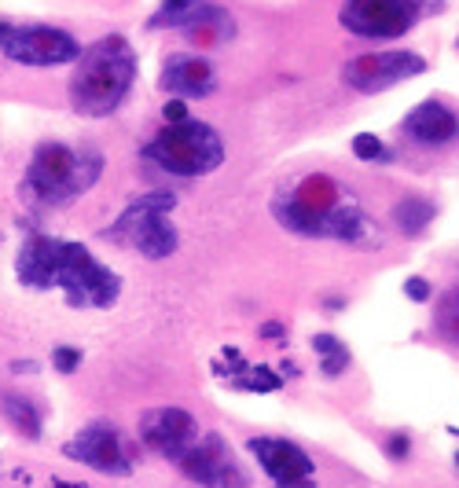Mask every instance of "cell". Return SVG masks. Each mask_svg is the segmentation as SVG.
<instances>
[{
  "mask_svg": "<svg viewBox=\"0 0 459 488\" xmlns=\"http://www.w3.org/2000/svg\"><path fill=\"white\" fill-rule=\"evenodd\" d=\"M273 214L287 231L305 239H342V242L368 247L375 235V224L360 214L357 202L342 198V187L324 173L301 180L294 195L276 198Z\"/></svg>",
  "mask_w": 459,
  "mask_h": 488,
  "instance_id": "obj_1",
  "label": "cell"
},
{
  "mask_svg": "<svg viewBox=\"0 0 459 488\" xmlns=\"http://www.w3.org/2000/svg\"><path fill=\"white\" fill-rule=\"evenodd\" d=\"M136 77V52L126 37H100L78 56L70 77V107L85 118H107L122 107Z\"/></svg>",
  "mask_w": 459,
  "mask_h": 488,
  "instance_id": "obj_2",
  "label": "cell"
},
{
  "mask_svg": "<svg viewBox=\"0 0 459 488\" xmlns=\"http://www.w3.org/2000/svg\"><path fill=\"white\" fill-rule=\"evenodd\" d=\"M103 173V158L92 147H66L59 140H48L33 151L22 195L41 202V206H66L78 195H85Z\"/></svg>",
  "mask_w": 459,
  "mask_h": 488,
  "instance_id": "obj_3",
  "label": "cell"
},
{
  "mask_svg": "<svg viewBox=\"0 0 459 488\" xmlns=\"http://www.w3.org/2000/svg\"><path fill=\"white\" fill-rule=\"evenodd\" d=\"M173 206H177V198L166 191L140 195L126 206V214L107 228V239L140 250L147 261H162V257L177 254V247H180V235L169 224Z\"/></svg>",
  "mask_w": 459,
  "mask_h": 488,
  "instance_id": "obj_4",
  "label": "cell"
},
{
  "mask_svg": "<svg viewBox=\"0 0 459 488\" xmlns=\"http://www.w3.org/2000/svg\"><path fill=\"white\" fill-rule=\"evenodd\" d=\"M143 154L173 177H206L224 161V140L206 121H180L166 126L143 147Z\"/></svg>",
  "mask_w": 459,
  "mask_h": 488,
  "instance_id": "obj_5",
  "label": "cell"
},
{
  "mask_svg": "<svg viewBox=\"0 0 459 488\" xmlns=\"http://www.w3.org/2000/svg\"><path fill=\"white\" fill-rule=\"evenodd\" d=\"M56 287L74 309H110L122 294V275L100 265L82 242H63Z\"/></svg>",
  "mask_w": 459,
  "mask_h": 488,
  "instance_id": "obj_6",
  "label": "cell"
},
{
  "mask_svg": "<svg viewBox=\"0 0 459 488\" xmlns=\"http://www.w3.org/2000/svg\"><path fill=\"white\" fill-rule=\"evenodd\" d=\"M0 52L22 66H66L78 63L82 45L56 26H12L0 22Z\"/></svg>",
  "mask_w": 459,
  "mask_h": 488,
  "instance_id": "obj_7",
  "label": "cell"
},
{
  "mask_svg": "<svg viewBox=\"0 0 459 488\" xmlns=\"http://www.w3.org/2000/svg\"><path fill=\"white\" fill-rule=\"evenodd\" d=\"M338 22L353 37L394 40L419 22V4L415 0H346L338 12Z\"/></svg>",
  "mask_w": 459,
  "mask_h": 488,
  "instance_id": "obj_8",
  "label": "cell"
},
{
  "mask_svg": "<svg viewBox=\"0 0 459 488\" xmlns=\"http://www.w3.org/2000/svg\"><path fill=\"white\" fill-rule=\"evenodd\" d=\"M63 456L78 459V463H85L100 474H110V477L133 474V444L122 437L118 426H110V423H89L82 433H74L63 444Z\"/></svg>",
  "mask_w": 459,
  "mask_h": 488,
  "instance_id": "obj_9",
  "label": "cell"
},
{
  "mask_svg": "<svg viewBox=\"0 0 459 488\" xmlns=\"http://www.w3.org/2000/svg\"><path fill=\"white\" fill-rule=\"evenodd\" d=\"M177 466L203 488H247L250 477L236 463L232 449L224 444L221 433H199L195 444L177 459Z\"/></svg>",
  "mask_w": 459,
  "mask_h": 488,
  "instance_id": "obj_10",
  "label": "cell"
},
{
  "mask_svg": "<svg viewBox=\"0 0 459 488\" xmlns=\"http://www.w3.org/2000/svg\"><path fill=\"white\" fill-rule=\"evenodd\" d=\"M423 70H427V59L419 52H368V56H357L342 66V81H346L350 89L371 96V92L394 89L397 81L419 77Z\"/></svg>",
  "mask_w": 459,
  "mask_h": 488,
  "instance_id": "obj_11",
  "label": "cell"
},
{
  "mask_svg": "<svg viewBox=\"0 0 459 488\" xmlns=\"http://www.w3.org/2000/svg\"><path fill=\"white\" fill-rule=\"evenodd\" d=\"M199 437V423L184 408H155L140 419V440L166 459H180Z\"/></svg>",
  "mask_w": 459,
  "mask_h": 488,
  "instance_id": "obj_12",
  "label": "cell"
},
{
  "mask_svg": "<svg viewBox=\"0 0 459 488\" xmlns=\"http://www.w3.org/2000/svg\"><path fill=\"white\" fill-rule=\"evenodd\" d=\"M59 257H63V239L30 235L19 250V261H15L19 283L30 291H52L56 275H59Z\"/></svg>",
  "mask_w": 459,
  "mask_h": 488,
  "instance_id": "obj_13",
  "label": "cell"
},
{
  "mask_svg": "<svg viewBox=\"0 0 459 488\" xmlns=\"http://www.w3.org/2000/svg\"><path fill=\"white\" fill-rule=\"evenodd\" d=\"M247 449L254 452V459L261 463V470L269 474L276 484L313 477V459L305 456L298 444H290L283 437H250Z\"/></svg>",
  "mask_w": 459,
  "mask_h": 488,
  "instance_id": "obj_14",
  "label": "cell"
},
{
  "mask_svg": "<svg viewBox=\"0 0 459 488\" xmlns=\"http://www.w3.org/2000/svg\"><path fill=\"white\" fill-rule=\"evenodd\" d=\"M159 85L173 96V100H203L217 89V74L206 59L199 56H173L166 66H162V77Z\"/></svg>",
  "mask_w": 459,
  "mask_h": 488,
  "instance_id": "obj_15",
  "label": "cell"
},
{
  "mask_svg": "<svg viewBox=\"0 0 459 488\" xmlns=\"http://www.w3.org/2000/svg\"><path fill=\"white\" fill-rule=\"evenodd\" d=\"M404 133H408L411 140H419V144L437 147V144H448V140L459 133V121H455V114H452L445 103L427 100V103H419V107L404 118Z\"/></svg>",
  "mask_w": 459,
  "mask_h": 488,
  "instance_id": "obj_16",
  "label": "cell"
},
{
  "mask_svg": "<svg viewBox=\"0 0 459 488\" xmlns=\"http://www.w3.org/2000/svg\"><path fill=\"white\" fill-rule=\"evenodd\" d=\"M0 412H4V419L26 437V440H41L45 433V415L41 408L33 404V396L19 393V389H4L0 393Z\"/></svg>",
  "mask_w": 459,
  "mask_h": 488,
  "instance_id": "obj_17",
  "label": "cell"
},
{
  "mask_svg": "<svg viewBox=\"0 0 459 488\" xmlns=\"http://www.w3.org/2000/svg\"><path fill=\"white\" fill-rule=\"evenodd\" d=\"M430 221H434V202H430V198L408 195V198H401L397 206H394V224H397L408 239L423 235V228H427Z\"/></svg>",
  "mask_w": 459,
  "mask_h": 488,
  "instance_id": "obj_18",
  "label": "cell"
},
{
  "mask_svg": "<svg viewBox=\"0 0 459 488\" xmlns=\"http://www.w3.org/2000/svg\"><path fill=\"white\" fill-rule=\"evenodd\" d=\"M434 327L448 345H459V287L448 291L437 301V316H434Z\"/></svg>",
  "mask_w": 459,
  "mask_h": 488,
  "instance_id": "obj_19",
  "label": "cell"
},
{
  "mask_svg": "<svg viewBox=\"0 0 459 488\" xmlns=\"http://www.w3.org/2000/svg\"><path fill=\"white\" fill-rule=\"evenodd\" d=\"M228 382H232L236 389H250V393H273V389L283 386V379L273 368H243L239 375H232Z\"/></svg>",
  "mask_w": 459,
  "mask_h": 488,
  "instance_id": "obj_20",
  "label": "cell"
},
{
  "mask_svg": "<svg viewBox=\"0 0 459 488\" xmlns=\"http://www.w3.org/2000/svg\"><path fill=\"white\" fill-rule=\"evenodd\" d=\"M52 363H56L59 375H74V371L82 368V349H74V345H56V349H52Z\"/></svg>",
  "mask_w": 459,
  "mask_h": 488,
  "instance_id": "obj_21",
  "label": "cell"
},
{
  "mask_svg": "<svg viewBox=\"0 0 459 488\" xmlns=\"http://www.w3.org/2000/svg\"><path fill=\"white\" fill-rule=\"evenodd\" d=\"M353 154H357L360 161H375V158H382L386 151H382V140H378L375 133H357V136H353Z\"/></svg>",
  "mask_w": 459,
  "mask_h": 488,
  "instance_id": "obj_22",
  "label": "cell"
},
{
  "mask_svg": "<svg viewBox=\"0 0 459 488\" xmlns=\"http://www.w3.org/2000/svg\"><path fill=\"white\" fill-rule=\"evenodd\" d=\"M350 368V349L342 345V349H334V353H327L324 356V363H320V371H324V379H338L342 371Z\"/></svg>",
  "mask_w": 459,
  "mask_h": 488,
  "instance_id": "obj_23",
  "label": "cell"
},
{
  "mask_svg": "<svg viewBox=\"0 0 459 488\" xmlns=\"http://www.w3.org/2000/svg\"><path fill=\"white\" fill-rule=\"evenodd\" d=\"M404 298L423 305V301H430V298H434V287H430V283H427L423 275H411V279H404Z\"/></svg>",
  "mask_w": 459,
  "mask_h": 488,
  "instance_id": "obj_24",
  "label": "cell"
},
{
  "mask_svg": "<svg viewBox=\"0 0 459 488\" xmlns=\"http://www.w3.org/2000/svg\"><path fill=\"white\" fill-rule=\"evenodd\" d=\"M411 452V440H408V433H394L390 440H386V456L390 459H404Z\"/></svg>",
  "mask_w": 459,
  "mask_h": 488,
  "instance_id": "obj_25",
  "label": "cell"
},
{
  "mask_svg": "<svg viewBox=\"0 0 459 488\" xmlns=\"http://www.w3.org/2000/svg\"><path fill=\"white\" fill-rule=\"evenodd\" d=\"M162 118L169 121V126H180V121H187V107H184V100H169V103L162 107Z\"/></svg>",
  "mask_w": 459,
  "mask_h": 488,
  "instance_id": "obj_26",
  "label": "cell"
},
{
  "mask_svg": "<svg viewBox=\"0 0 459 488\" xmlns=\"http://www.w3.org/2000/svg\"><path fill=\"white\" fill-rule=\"evenodd\" d=\"M313 349H316L320 356H327V353H334V349H342V342H338L334 335H313Z\"/></svg>",
  "mask_w": 459,
  "mask_h": 488,
  "instance_id": "obj_27",
  "label": "cell"
},
{
  "mask_svg": "<svg viewBox=\"0 0 459 488\" xmlns=\"http://www.w3.org/2000/svg\"><path fill=\"white\" fill-rule=\"evenodd\" d=\"M37 363L33 360H12V375H33Z\"/></svg>",
  "mask_w": 459,
  "mask_h": 488,
  "instance_id": "obj_28",
  "label": "cell"
},
{
  "mask_svg": "<svg viewBox=\"0 0 459 488\" xmlns=\"http://www.w3.org/2000/svg\"><path fill=\"white\" fill-rule=\"evenodd\" d=\"M261 335H264V338H283V335H287V327H283V323H264Z\"/></svg>",
  "mask_w": 459,
  "mask_h": 488,
  "instance_id": "obj_29",
  "label": "cell"
},
{
  "mask_svg": "<svg viewBox=\"0 0 459 488\" xmlns=\"http://www.w3.org/2000/svg\"><path fill=\"white\" fill-rule=\"evenodd\" d=\"M191 0H162V15H173V12H180V8H187Z\"/></svg>",
  "mask_w": 459,
  "mask_h": 488,
  "instance_id": "obj_30",
  "label": "cell"
},
{
  "mask_svg": "<svg viewBox=\"0 0 459 488\" xmlns=\"http://www.w3.org/2000/svg\"><path fill=\"white\" fill-rule=\"evenodd\" d=\"M276 488H316L313 477H301V481H287V484H276Z\"/></svg>",
  "mask_w": 459,
  "mask_h": 488,
  "instance_id": "obj_31",
  "label": "cell"
},
{
  "mask_svg": "<svg viewBox=\"0 0 459 488\" xmlns=\"http://www.w3.org/2000/svg\"><path fill=\"white\" fill-rule=\"evenodd\" d=\"M52 488H89V484H74V481H63V477H56V481H52Z\"/></svg>",
  "mask_w": 459,
  "mask_h": 488,
  "instance_id": "obj_32",
  "label": "cell"
},
{
  "mask_svg": "<svg viewBox=\"0 0 459 488\" xmlns=\"http://www.w3.org/2000/svg\"><path fill=\"white\" fill-rule=\"evenodd\" d=\"M455 466H459V452H455Z\"/></svg>",
  "mask_w": 459,
  "mask_h": 488,
  "instance_id": "obj_33",
  "label": "cell"
}]
</instances>
